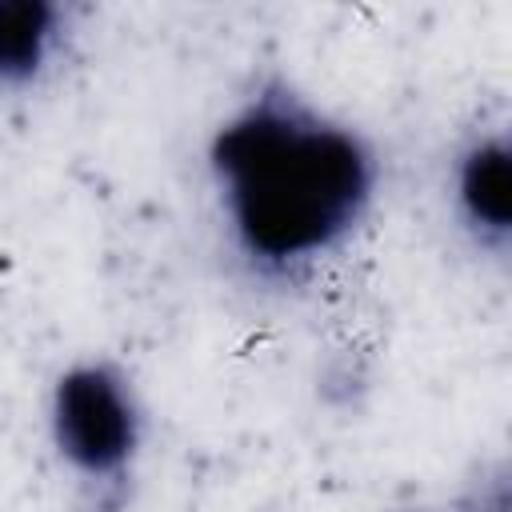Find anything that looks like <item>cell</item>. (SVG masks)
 I'll list each match as a JSON object with an SVG mask.
<instances>
[{
  "label": "cell",
  "mask_w": 512,
  "mask_h": 512,
  "mask_svg": "<svg viewBox=\"0 0 512 512\" xmlns=\"http://www.w3.org/2000/svg\"><path fill=\"white\" fill-rule=\"evenodd\" d=\"M204 172L236 268L296 288L368 228L384 164L368 132L276 72L212 128Z\"/></svg>",
  "instance_id": "6da1fadb"
},
{
  "label": "cell",
  "mask_w": 512,
  "mask_h": 512,
  "mask_svg": "<svg viewBox=\"0 0 512 512\" xmlns=\"http://www.w3.org/2000/svg\"><path fill=\"white\" fill-rule=\"evenodd\" d=\"M144 400L112 356H80L48 388V444L60 468L96 500L116 508L144 456Z\"/></svg>",
  "instance_id": "7a4b0ae2"
},
{
  "label": "cell",
  "mask_w": 512,
  "mask_h": 512,
  "mask_svg": "<svg viewBox=\"0 0 512 512\" xmlns=\"http://www.w3.org/2000/svg\"><path fill=\"white\" fill-rule=\"evenodd\" d=\"M448 212L472 252L508 264L512 248V136L504 124L468 132L448 160Z\"/></svg>",
  "instance_id": "3957f363"
},
{
  "label": "cell",
  "mask_w": 512,
  "mask_h": 512,
  "mask_svg": "<svg viewBox=\"0 0 512 512\" xmlns=\"http://www.w3.org/2000/svg\"><path fill=\"white\" fill-rule=\"evenodd\" d=\"M68 8L56 0H0V92L36 88L60 60Z\"/></svg>",
  "instance_id": "277c9868"
},
{
  "label": "cell",
  "mask_w": 512,
  "mask_h": 512,
  "mask_svg": "<svg viewBox=\"0 0 512 512\" xmlns=\"http://www.w3.org/2000/svg\"><path fill=\"white\" fill-rule=\"evenodd\" d=\"M400 512H420V508H400Z\"/></svg>",
  "instance_id": "5b68a950"
}]
</instances>
